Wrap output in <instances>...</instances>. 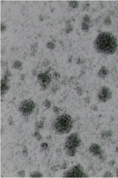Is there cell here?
<instances>
[{
    "mask_svg": "<svg viewBox=\"0 0 118 178\" xmlns=\"http://www.w3.org/2000/svg\"><path fill=\"white\" fill-rule=\"evenodd\" d=\"M94 49L98 53L112 55L117 51L118 43L117 38L108 32H101L93 42Z\"/></svg>",
    "mask_w": 118,
    "mask_h": 178,
    "instance_id": "cell-1",
    "label": "cell"
},
{
    "mask_svg": "<svg viewBox=\"0 0 118 178\" xmlns=\"http://www.w3.org/2000/svg\"><path fill=\"white\" fill-rule=\"evenodd\" d=\"M74 120L71 116L67 113L59 115L54 119L52 127L58 135H64L70 132L74 126Z\"/></svg>",
    "mask_w": 118,
    "mask_h": 178,
    "instance_id": "cell-2",
    "label": "cell"
},
{
    "mask_svg": "<svg viewBox=\"0 0 118 178\" xmlns=\"http://www.w3.org/2000/svg\"><path fill=\"white\" fill-rule=\"evenodd\" d=\"M81 144V140L79 134L77 132H74L67 137L64 149L68 156L74 157Z\"/></svg>",
    "mask_w": 118,
    "mask_h": 178,
    "instance_id": "cell-3",
    "label": "cell"
},
{
    "mask_svg": "<svg viewBox=\"0 0 118 178\" xmlns=\"http://www.w3.org/2000/svg\"><path fill=\"white\" fill-rule=\"evenodd\" d=\"M36 107V103L31 99H25L21 101L18 107V111L25 118L33 113Z\"/></svg>",
    "mask_w": 118,
    "mask_h": 178,
    "instance_id": "cell-4",
    "label": "cell"
},
{
    "mask_svg": "<svg viewBox=\"0 0 118 178\" xmlns=\"http://www.w3.org/2000/svg\"><path fill=\"white\" fill-rule=\"evenodd\" d=\"M64 177L68 178H87L88 175L84 172L83 166L80 164H78L71 167L70 169L64 173Z\"/></svg>",
    "mask_w": 118,
    "mask_h": 178,
    "instance_id": "cell-5",
    "label": "cell"
},
{
    "mask_svg": "<svg viewBox=\"0 0 118 178\" xmlns=\"http://www.w3.org/2000/svg\"><path fill=\"white\" fill-rule=\"evenodd\" d=\"M113 97V93L108 87L102 86L100 87L97 93V99L99 102L105 103L111 100Z\"/></svg>",
    "mask_w": 118,
    "mask_h": 178,
    "instance_id": "cell-6",
    "label": "cell"
},
{
    "mask_svg": "<svg viewBox=\"0 0 118 178\" xmlns=\"http://www.w3.org/2000/svg\"><path fill=\"white\" fill-rule=\"evenodd\" d=\"M52 75L46 71L38 75V81L42 90L44 91L48 89L52 82Z\"/></svg>",
    "mask_w": 118,
    "mask_h": 178,
    "instance_id": "cell-7",
    "label": "cell"
},
{
    "mask_svg": "<svg viewBox=\"0 0 118 178\" xmlns=\"http://www.w3.org/2000/svg\"><path fill=\"white\" fill-rule=\"evenodd\" d=\"M89 151L93 156L96 157L101 162L106 160V156L101 147L97 143H92L89 148Z\"/></svg>",
    "mask_w": 118,
    "mask_h": 178,
    "instance_id": "cell-8",
    "label": "cell"
},
{
    "mask_svg": "<svg viewBox=\"0 0 118 178\" xmlns=\"http://www.w3.org/2000/svg\"><path fill=\"white\" fill-rule=\"evenodd\" d=\"M7 75L4 74V75L0 81V96L3 97L7 93L10 88V84L9 83L10 80Z\"/></svg>",
    "mask_w": 118,
    "mask_h": 178,
    "instance_id": "cell-9",
    "label": "cell"
},
{
    "mask_svg": "<svg viewBox=\"0 0 118 178\" xmlns=\"http://www.w3.org/2000/svg\"><path fill=\"white\" fill-rule=\"evenodd\" d=\"M109 74V71L105 66H102L100 68L98 72V77L102 79H105L108 76Z\"/></svg>",
    "mask_w": 118,
    "mask_h": 178,
    "instance_id": "cell-10",
    "label": "cell"
},
{
    "mask_svg": "<svg viewBox=\"0 0 118 178\" xmlns=\"http://www.w3.org/2000/svg\"><path fill=\"white\" fill-rule=\"evenodd\" d=\"M93 26V22L92 20L88 22L82 21L81 24V29L84 32L87 33L89 31L91 28Z\"/></svg>",
    "mask_w": 118,
    "mask_h": 178,
    "instance_id": "cell-11",
    "label": "cell"
},
{
    "mask_svg": "<svg viewBox=\"0 0 118 178\" xmlns=\"http://www.w3.org/2000/svg\"><path fill=\"white\" fill-rule=\"evenodd\" d=\"M74 26L71 24V20H69L65 22V33L66 35L70 34L73 31Z\"/></svg>",
    "mask_w": 118,
    "mask_h": 178,
    "instance_id": "cell-12",
    "label": "cell"
},
{
    "mask_svg": "<svg viewBox=\"0 0 118 178\" xmlns=\"http://www.w3.org/2000/svg\"><path fill=\"white\" fill-rule=\"evenodd\" d=\"M38 43L37 42H34L31 45V56L32 57H35L36 56L37 52L38 50Z\"/></svg>",
    "mask_w": 118,
    "mask_h": 178,
    "instance_id": "cell-13",
    "label": "cell"
},
{
    "mask_svg": "<svg viewBox=\"0 0 118 178\" xmlns=\"http://www.w3.org/2000/svg\"><path fill=\"white\" fill-rule=\"evenodd\" d=\"M45 119H43L40 121H37L35 123V131H40L43 128L44 123Z\"/></svg>",
    "mask_w": 118,
    "mask_h": 178,
    "instance_id": "cell-14",
    "label": "cell"
},
{
    "mask_svg": "<svg viewBox=\"0 0 118 178\" xmlns=\"http://www.w3.org/2000/svg\"><path fill=\"white\" fill-rule=\"evenodd\" d=\"M12 69H16L18 71H21L23 68L22 66V63L19 60H17L15 61L12 65Z\"/></svg>",
    "mask_w": 118,
    "mask_h": 178,
    "instance_id": "cell-15",
    "label": "cell"
},
{
    "mask_svg": "<svg viewBox=\"0 0 118 178\" xmlns=\"http://www.w3.org/2000/svg\"><path fill=\"white\" fill-rule=\"evenodd\" d=\"M79 5L78 2L76 0H70L68 1V6L71 9H77Z\"/></svg>",
    "mask_w": 118,
    "mask_h": 178,
    "instance_id": "cell-16",
    "label": "cell"
},
{
    "mask_svg": "<svg viewBox=\"0 0 118 178\" xmlns=\"http://www.w3.org/2000/svg\"><path fill=\"white\" fill-rule=\"evenodd\" d=\"M30 177L32 178H41L43 177L42 173L39 171H34L30 173Z\"/></svg>",
    "mask_w": 118,
    "mask_h": 178,
    "instance_id": "cell-17",
    "label": "cell"
},
{
    "mask_svg": "<svg viewBox=\"0 0 118 178\" xmlns=\"http://www.w3.org/2000/svg\"><path fill=\"white\" fill-rule=\"evenodd\" d=\"M46 47L49 49L53 50L56 47V45L55 43L52 42V41H49L46 44Z\"/></svg>",
    "mask_w": 118,
    "mask_h": 178,
    "instance_id": "cell-18",
    "label": "cell"
},
{
    "mask_svg": "<svg viewBox=\"0 0 118 178\" xmlns=\"http://www.w3.org/2000/svg\"><path fill=\"white\" fill-rule=\"evenodd\" d=\"M43 105L46 109H48L50 108L52 106V102L48 99H46L43 102Z\"/></svg>",
    "mask_w": 118,
    "mask_h": 178,
    "instance_id": "cell-19",
    "label": "cell"
},
{
    "mask_svg": "<svg viewBox=\"0 0 118 178\" xmlns=\"http://www.w3.org/2000/svg\"><path fill=\"white\" fill-rule=\"evenodd\" d=\"M104 24L106 26H109L111 24V19L109 16H107L105 17L103 20Z\"/></svg>",
    "mask_w": 118,
    "mask_h": 178,
    "instance_id": "cell-20",
    "label": "cell"
},
{
    "mask_svg": "<svg viewBox=\"0 0 118 178\" xmlns=\"http://www.w3.org/2000/svg\"><path fill=\"white\" fill-rule=\"evenodd\" d=\"M34 136L36 138V139L38 141H40L42 139V135L40 133L39 131H35V132L34 134Z\"/></svg>",
    "mask_w": 118,
    "mask_h": 178,
    "instance_id": "cell-21",
    "label": "cell"
},
{
    "mask_svg": "<svg viewBox=\"0 0 118 178\" xmlns=\"http://www.w3.org/2000/svg\"><path fill=\"white\" fill-rule=\"evenodd\" d=\"M0 27V30L1 33H3V32L6 31V29H7V26L3 22H1Z\"/></svg>",
    "mask_w": 118,
    "mask_h": 178,
    "instance_id": "cell-22",
    "label": "cell"
},
{
    "mask_svg": "<svg viewBox=\"0 0 118 178\" xmlns=\"http://www.w3.org/2000/svg\"><path fill=\"white\" fill-rule=\"evenodd\" d=\"M112 131H110L109 130L108 131H105L102 132V137H105V138H107L108 136H109V135H112Z\"/></svg>",
    "mask_w": 118,
    "mask_h": 178,
    "instance_id": "cell-23",
    "label": "cell"
},
{
    "mask_svg": "<svg viewBox=\"0 0 118 178\" xmlns=\"http://www.w3.org/2000/svg\"><path fill=\"white\" fill-rule=\"evenodd\" d=\"M53 77L54 79L58 80L59 78H60L61 76L59 72L57 71H55L53 72Z\"/></svg>",
    "mask_w": 118,
    "mask_h": 178,
    "instance_id": "cell-24",
    "label": "cell"
},
{
    "mask_svg": "<svg viewBox=\"0 0 118 178\" xmlns=\"http://www.w3.org/2000/svg\"><path fill=\"white\" fill-rule=\"evenodd\" d=\"M48 143L45 142H42L40 145V148H41V149L42 150H46V149L48 148Z\"/></svg>",
    "mask_w": 118,
    "mask_h": 178,
    "instance_id": "cell-25",
    "label": "cell"
},
{
    "mask_svg": "<svg viewBox=\"0 0 118 178\" xmlns=\"http://www.w3.org/2000/svg\"><path fill=\"white\" fill-rule=\"evenodd\" d=\"M49 63H50L49 60L48 59H44L42 61V66L44 67H47L49 65Z\"/></svg>",
    "mask_w": 118,
    "mask_h": 178,
    "instance_id": "cell-26",
    "label": "cell"
},
{
    "mask_svg": "<svg viewBox=\"0 0 118 178\" xmlns=\"http://www.w3.org/2000/svg\"><path fill=\"white\" fill-rule=\"evenodd\" d=\"M53 110L54 112L56 114H58L60 112V109L59 108H58V107H53Z\"/></svg>",
    "mask_w": 118,
    "mask_h": 178,
    "instance_id": "cell-27",
    "label": "cell"
},
{
    "mask_svg": "<svg viewBox=\"0 0 118 178\" xmlns=\"http://www.w3.org/2000/svg\"><path fill=\"white\" fill-rule=\"evenodd\" d=\"M89 6H90V4L89 3H86V4H85L84 5H83V11H88L89 9Z\"/></svg>",
    "mask_w": 118,
    "mask_h": 178,
    "instance_id": "cell-28",
    "label": "cell"
},
{
    "mask_svg": "<svg viewBox=\"0 0 118 178\" xmlns=\"http://www.w3.org/2000/svg\"><path fill=\"white\" fill-rule=\"evenodd\" d=\"M18 175L20 177H24L25 176V172L23 170H21V171H19L18 172H17Z\"/></svg>",
    "mask_w": 118,
    "mask_h": 178,
    "instance_id": "cell-29",
    "label": "cell"
},
{
    "mask_svg": "<svg viewBox=\"0 0 118 178\" xmlns=\"http://www.w3.org/2000/svg\"><path fill=\"white\" fill-rule=\"evenodd\" d=\"M112 173L109 172H106L104 175V177H112Z\"/></svg>",
    "mask_w": 118,
    "mask_h": 178,
    "instance_id": "cell-30",
    "label": "cell"
},
{
    "mask_svg": "<svg viewBox=\"0 0 118 178\" xmlns=\"http://www.w3.org/2000/svg\"><path fill=\"white\" fill-rule=\"evenodd\" d=\"M83 61L80 58H78L77 59V63L78 65H80V64H82L83 63Z\"/></svg>",
    "mask_w": 118,
    "mask_h": 178,
    "instance_id": "cell-31",
    "label": "cell"
},
{
    "mask_svg": "<svg viewBox=\"0 0 118 178\" xmlns=\"http://www.w3.org/2000/svg\"><path fill=\"white\" fill-rule=\"evenodd\" d=\"M32 75L34 77V76L36 75V74L37 73L38 71L37 70L34 69H33V70H32Z\"/></svg>",
    "mask_w": 118,
    "mask_h": 178,
    "instance_id": "cell-32",
    "label": "cell"
},
{
    "mask_svg": "<svg viewBox=\"0 0 118 178\" xmlns=\"http://www.w3.org/2000/svg\"><path fill=\"white\" fill-rule=\"evenodd\" d=\"M39 20L41 22H43L44 19V17L42 15H40L39 17Z\"/></svg>",
    "mask_w": 118,
    "mask_h": 178,
    "instance_id": "cell-33",
    "label": "cell"
},
{
    "mask_svg": "<svg viewBox=\"0 0 118 178\" xmlns=\"http://www.w3.org/2000/svg\"><path fill=\"white\" fill-rule=\"evenodd\" d=\"M76 89H77V93H78V94L79 93L81 95V94L82 92V90L81 89V88L79 87H78Z\"/></svg>",
    "mask_w": 118,
    "mask_h": 178,
    "instance_id": "cell-34",
    "label": "cell"
},
{
    "mask_svg": "<svg viewBox=\"0 0 118 178\" xmlns=\"http://www.w3.org/2000/svg\"><path fill=\"white\" fill-rule=\"evenodd\" d=\"M9 123L10 125H12L13 123V121L12 120V118H9Z\"/></svg>",
    "mask_w": 118,
    "mask_h": 178,
    "instance_id": "cell-35",
    "label": "cell"
},
{
    "mask_svg": "<svg viewBox=\"0 0 118 178\" xmlns=\"http://www.w3.org/2000/svg\"><path fill=\"white\" fill-rule=\"evenodd\" d=\"M20 78H21V81H24L25 79V75L24 74H22V75H21Z\"/></svg>",
    "mask_w": 118,
    "mask_h": 178,
    "instance_id": "cell-36",
    "label": "cell"
},
{
    "mask_svg": "<svg viewBox=\"0 0 118 178\" xmlns=\"http://www.w3.org/2000/svg\"><path fill=\"white\" fill-rule=\"evenodd\" d=\"M26 148H25L23 150V153L24 154H27V150H26Z\"/></svg>",
    "mask_w": 118,
    "mask_h": 178,
    "instance_id": "cell-37",
    "label": "cell"
},
{
    "mask_svg": "<svg viewBox=\"0 0 118 178\" xmlns=\"http://www.w3.org/2000/svg\"><path fill=\"white\" fill-rule=\"evenodd\" d=\"M72 60V57L71 56H70L68 59V63H70Z\"/></svg>",
    "mask_w": 118,
    "mask_h": 178,
    "instance_id": "cell-38",
    "label": "cell"
},
{
    "mask_svg": "<svg viewBox=\"0 0 118 178\" xmlns=\"http://www.w3.org/2000/svg\"><path fill=\"white\" fill-rule=\"evenodd\" d=\"M51 41H52V42H54V43H55V42H56V40L54 38H52V40H51Z\"/></svg>",
    "mask_w": 118,
    "mask_h": 178,
    "instance_id": "cell-39",
    "label": "cell"
},
{
    "mask_svg": "<svg viewBox=\"0 0 118 178\" xmlns=\"http://www.w3.org/2000/svg\"><path fill=\"white\" fill-rule=\"evenodd\" d=\"M116 151H117V153H118V145L116 147Z\"/></svg>",
    "mask_w": 118,
    "mask_h": 178,
    "instance_id": "cell-40",
    "label": "cell"
},
{
    "mask_svg": "<svg viewBox=\"0 0 118 178\" xmlns=\"http://www.w3.org/2000/svg\"><path fill=\"white\" fill-rule=\"evenodd\" d=\"M117 177H118V168H117Z\"/></svg>",
    "mask_w": 118,
    "mask_h": 178,
    "instance_id": "cell-41",
    "label": "cell"
}]
</instances>
